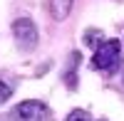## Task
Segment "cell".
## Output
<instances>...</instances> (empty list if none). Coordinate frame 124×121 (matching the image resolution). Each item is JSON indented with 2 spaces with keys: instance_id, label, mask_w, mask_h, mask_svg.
Returning a JSON list of instances; mask_svg holds the SVG:
<instances>
[{
  "instance_id": "cell-1",
  "label": "cell",
  "mask_w": 124,
  "mask_h": 121,
  "mask_svg": "<svg viewBox=\"0 0 124 121\" xmlns=\"http://www.w3.org/2000/svg\"><path fill=\"white\" fill-rule=\"evenodd\" d=\"M119 59H122V42L119 40H104L92 57V67L99 72H114Z\"/></svg>"
},
{
  "instance_id": "cell-2",
  "label": "cell",
  "mask_w": 124,
  "mask_h": 121,
  "mask_svg": "<svg viewBox=\"0 0 124 121\" xmlns=\"http://www.w3.org/2000/svg\"><path fill=\"white\" fill-rule=\"evenodd\" d=\"M13 35L17 40V45L23 49H32L37 45V27L30 17H20L13 22Z\"/></svg>"
},
{
  "instance_id": "cell-3",
  "label": "cell",
  "mask_w": 124,
  "mask_h": 121,
  "mask_svg": "<svg viewBox=\"0 0 124 121\" xmlns=\"http://www.w3.org/2000/svg\"><path fill=\"white\" fill-rule=\"evenodd\" d=\"M15 116L20 121H50V109L42 101H23L15 109Z\"/></svg>"
},
{
  "instance_id": "cell-4",
  "label": "cell",
  "mask_w": 124,
  "mask_h": 121,
  "mask_svg": "<svg viewBox=\"0 0 124 121\" xmlns=\"http://www.w3.org/2000/svg\"><path fill=\"white\" fill-rule=\"evenodd\" d=\"M70 7H72V0H50V13L55 20H65L70 15Z\"/></svg>"
},
{
  "instance_id": "cell-5",
  "label": "cell",
  "mask_w": 124,
  "mask_h": 121,
  "mask_svg": "<svg viewBox=\"0 0 124 121\" xmlns=\"http://www.w3.org/2000/svg\"><path fill=\"white\" fill-rule=\"evenodd\" d=\"M67 121H92V116H89V111H85V109H75V111L67 116Z\"/></svg>"
},
{
  "instance_id": "cell-6",
  "label": "cell",
  "mask_w": 124,
  "mask_h": 121,
  "mask_svg": "<svg viewBox=\"0 0 124 121\" xmlns=\"http://www.w3.org/2000/svg\"><path fill=\"white\" fill-rule=\"evenodd\" d=\"M10 96H13V87H10L8 82H3V79H0V104L8 101Z\"/></svg>"
},
{
  "instance_id": "cell-7",
  "label": "cell",
  "mask_w": 124,
  "mask_h": 121,
  "mask_svg": "<svg viewBox=\"0 0 124 121\" xmlns=\"http://www.w3.org/2000/svg\"><path fill=\"white\" fill-rule=\"evenodd\" d=\"M85 40H87V45H92V47H97V45L102 42V32H97V30H89V32L85 35Z\"/></svg>"
}]
</instances>
